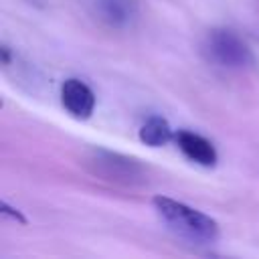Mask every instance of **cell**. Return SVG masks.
I'll use <instances>...</instances> for the list:
<instances>
[{
	"instance_id": "6da1fadb",
	"label": "cell",
	"mask_w": 259,
	"mask_h": 259,
	"mask_svg": "<svg viewBox=\"0 0 259 259\" xmlns=\"http://www.w3.org/2000/svg\"><path fill=\"white\" fill-rule=\"evenodd\" d=\"M152 206L158 212V217L162 219V223L182 239H188V241L200 243V245H208V243H214L221 235L219 223L212 217H208L206 212H202L194 206H188L180 200L158 194L152 198Z\"/></svg>"
},
{
	"instance_id": "7a4b0ae2",
	"label": "cell",
	"mask_w": 259,
	"mask_h": 259,
	"mask_svg": "<svg viewBox=\"0 0 259 259\" xmlns=\"http://www.w3.org/2000/svg\"><path fill=\"white\" fill-rule=\"evenodd\" d=\"M204 51L210 61H214L223 67L239 69V67H247L253 63L251 49L243 42V38L239 34H235L233 30H227V28L208 32Z\"/></svg>"
},
{
	"instance_id": "3957f363",
	"label": "cell",
	"mask_w": 259,
	"mask_h": 259,
	"mask_svg": "<svg viewBox=\"0 0 259 259\" xmlns=\"http://www.w3.org/2000/svg\"><path fill=\"white\" fill-rule=\"evenodd\" d=\"M61 103L67 109V113L75 119H89L95 109V93L91 87L81 79H67L61 85Z\"/></svg>"
},
{
	"instance_id": "277c9868",
	"label": "cell",
	"mask_w": 259,
	"mask_h": 259,
	"mask_svg": "<svg viewBox=\"0 0 259 259\" xmlns=\"http://www.w3.org/2000/svg\"><path fill=\"white\" fill-rule=\"evenodd\" d=\"M174 142L180 148V152L192 160L194 164H200L204 168H212L219 160L214 146L200 134H194L190 130H178L174 134Z\"/></svg>"
},
{
	"instance_id": "5b68a950",
	"label": "cell",
	"mask_w": 259,
	"mask_h": 259,
	"mask_svg": "<svg viewBox=\"0 0 259 259\" xmlns=\"http://www.w3.org/2000/svg\"><path fill=\"white\" fill-rule=\"evenodd\" d=\"M95 164L99 166V172L107 180H125V182H132L134 178H138L142 174V168L136 164V160L123 158V156L111 154V152H97Z\"/></svg>"
},
{
	"instance_id": "8992f818",
	"label": "cell",
	"mask_w": 259,
	"mask_h": 259,
	"mask_svg": "<svg viewBox=\"0 0 259 259\" xmlns=\"http://www.w3.org/2000/svg\"><path fill=\"white\" fill-rule=\"evenodd\" d=\"M97 16L109 26L121 28L136 16V0H97Z\"/></svg>"
},
{
	"instance_id": "52a82bcc",
	"label": "cell",
	"mask_w": 259,
	"mask_h": 259,
	"mask_svg": "<svg viewBox=\"0 0 259 259\" xmlns=\"http://www.w3.org/2000/svg\"><path fill=\"white\" fill-rule=\"evenodd\" d=\"M138 138L142 144H146L150 148H160V146H166L170 140H174V132H172L168 119H164L162 115H152L140 127Z\"/></svg>"
},
{
	"instance_id": "ba28073f",
	"label": "cell",
	"mask_w": 259,
	"mask_h": 259,
	"mask_svg": "<svg viewBox=\"0 0 259 259\" xmlns=\"http://www.w3.org/2000/svg\"><path fill=\"white\" fill-rule=\"evenodd\" d=\"M0 212H2V217H6V219H12V221H16L18 225H26L28 221H26V217L16 208V206H12V204H8L6 200L0 204Z\"/></svg>"
}]
</instances>
